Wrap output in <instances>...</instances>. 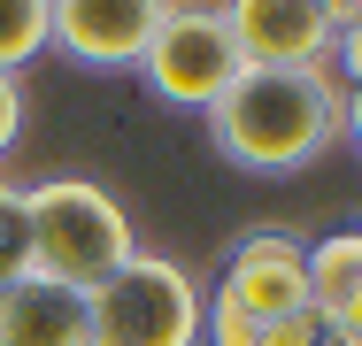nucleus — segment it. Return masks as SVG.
Returning a JSON list of instances; mask_svg holds the SVG:
<instances>
[{"label": "nucleus", "mask_w": 362, "mask_h": 346, "mask_svg": "<svg viewBox=\"0 0 362 346\" xmlns=\"http://www.w3.org/2000/svg\"><path fill=\"white\" fill-rule=\"evenodd\" d=\"M239 69L247 62H239V47L223 31V8H170L162 0V23H154V39H146V54H139V77H146L154 100L209 116Z\"/></svg>", "instance_id": "nucleus-4"}, {"label": "nucleus", "mask_w": 362, "mask_h": 346, "mask_svg": "<svg viewBox=\"0 0 362 346\" xmlns=\"http://www.w3.org/2000/svg\"><path fill=\"white\" fill-rule=\"evenodd\" d=\"M324 323H332V331H347V339L362 346V292H355V300H347V308H332V316H324Z\"/></svg>", "instance_id": "nucleus-16"}, {"label": "nucleus", "mask_w": 362, "mask_h": 346, "mask_svg": "<svg viewBox=\"0 0 362 346\" xmlns=\"http://www.w3.org/2000/svg\"><path fill=\"white\" fill-rule=\"evenodd\" d=\"M209 292L162 246H139L124 270L93 292V346H201Z\"/></svg>", "instance_id": "nucleus-3"}, {"label": "nucleus", "mask_w": 362, "mask_h": 346, "mask_svg": "<svg viewBox=\"0 0 362 346\" xmlns=\"http://www.w3.org/2000/svg\"><path fill=\"white\" fill-rule=\"evenodd\" d=\"M162 0H47V47L85 69H139Z\"/></svg>", "instance_id": "nucleus-6"}, {"label": "nucleus", "mask_w": 362, "mask_h": 346, "mask_svg": "<svg viewBox=\"0 0 362 346\" xmlns=\"http://www.w3.org/2000/svg\"><path fill=\"white\" fill-rule=\"evenodd\" d=\"M23 124H31V93H23V77L0 69V169H8V154L23 146Z\"/></svg>", "instance_id": "nucleus-13"}, {"label": "nucleus", "mask_w": 362, "mask_h": 346, "mask_svg": "<svg viewBox=\"0 0 362 346\" xmlns=\"http://www.w3.org/2000/svg\"><path fill=\"white\" fill-rule=\"evenodd\" d=\"M339 116L347 93L339 77L316 69H239L223 85V100L209 108V146L247 177H293L316 154L339 146Z\"/></svg>", "instance_id": "nucleus-1"}, {"label": "nucleus", "mask_w": 362, "mask_h": 346, "mask_svg": "<svg viewBox=\"0 0 362 346\" xmlns=\"http://www.w3.org/2000/svg\"><path fill=\"white\" fill-rule=\"evenodd\" d=\"M339 138H355V146H362V93H347V116H339Z\"/></svg>", "instance_id": "nucleus-17"}, {"label": "nucleus", "mask_w": 362, "mask_h": 346, "mask_svg": "<svg viewBox=\"0 0 362 346\" xmlns=\"http://www.w3.org/2000/svg\"><path fill=\"white\" fill-rule=\"evenodd\" d=\"M31 270V215H23V185L0 169V285Z\"/></svg>", "instance_id": "nucleus-11"}, {"label": "nucleus", "mask_w": 362, "mask_h": 346, "mask_svg": "<svg viewBox=\"0 0 362 346\" xmlns=\"http://www.w3.org/2000/svg\"><path fill=\"white\" fill-rule=\"evenodd\" d=\"M324 316L316 308H293V316H278V323H262V346H324Z\"/></svg>", "instance_id": "nucleus-14"}, {"label": "nucleus", "mask_w": 362, "mask_h": 346, "mask_svg": "<svg viewBox=\"0 0 362 346\" xmlns=\"http://www.w3.org/2000/svg\"><path fill=\"white\" fill-rule=\"evenodd\" d=\"M223 300L255 323H278L293 308H308V246L293 231H247L223 262Z\"/></svg>", "instance_id": "nucleus-7"}, {"label": "nucleus", "mask_w": 362, "mask_h": 346, "mask_svg": "<svg viewBox=\"0 0 362 346\" xmlns=\"http://www.w3.org/2000/svg\"><path fill=\"white\" fill-rule=\"evenodd\" d=\"M362 292V231H324L308 246V308L332 316Z\"/></svg>", "instance_id": "nucleus-9"}, {"label": "nucleus", "mask_w": 362, "mask_h": 346, "mask_svg": "<svg viewBox=\"0 0 362 346\" xmlns=\"http://www.w3.org/2000/svg\"><path fill=\"white\" fill-rule=\"evenodd\" d=\"M39 54H47V0H0V69L23 77Z\"/></svg>", "instance_id": "nucleus-10"}, {"label": "nucleus", "mask_w": 362, "mask_h": 346, "mask_svg": "<svg viewBox=\"0 0 362 346\" xmlns=\"http://www.w3.org/2000/svg\"><path fill=\"white\" fill-rule=\"evenodd\" d=\"M0 346H93V292L23 270L0 285Z\"/></svg>", "instance_id": "nucleus-8"}, {"label": "nucleus", "mask_w": 362, "mask_h": 346, "mask_svg": "<svg viewBox=\"0 0 362 346\" xmlns=\"http://www.w3.org/2000/svg\"><path fill=\"white\" fill-rule=\"evenodd\" d=\"M355 0H231L223 31L247 69H316L332 62V39L355 23Z\"/></svg>", "instance_id": "nucleus-5"}, {"label": "nucleus", "mask_w": 362, "mask_h": 346, "mask_svg": "<svg viewBox=\"0 0 362 346\" xmlns=\"http://www.w3.org/2000/svg\"><path fill=\"white\" fill-rule=\"evenodd\" d=\"M23 215H31V270L62 277L77 292H100L108 277L139 254V231L124 201L93 177H39L23 185Z\"/></svg>", "instance_id": "nucleus-2"}, {"label": "nucleus", "mask_w": 362, "mask_h": 346, "mask_svg": "<svg viewBox=\"0 0 362 346\" xmlns=\"http://www.w3.org/2000/svg\"><path fill=\"white\" fill-rule=\"evenodd\" d=\"M201 346H262V323L239 316L223 292H209V308H201Z\"/></svg>", "instance_id": "nucleus-12"}, {"label": "nucleus", "mask_w": 362, "mask_h": 346, "mask_svg": "<svg viewBox=\"0 0 362 346\" xmlns=\"http://www.w3.org/2000/svg\"><path fill=\"white\" fill-rule=\"evenodd\" d=\"M324 69L339 77V93H362V16L332 39V62H324Z\"/></svg>", "instance_id": "nucleus-15"}]
</instances>
